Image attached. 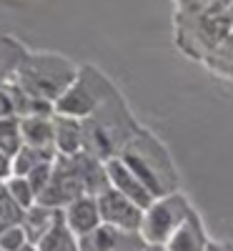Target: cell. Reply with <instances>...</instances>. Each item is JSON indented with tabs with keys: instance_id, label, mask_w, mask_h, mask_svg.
<instances>
[{
	"instance_id": "6da1fadb",
	"label": "cell",
	"mask_w": 233,
	"mask_h": 251,
	"mask_svg": "<svg viewBox=\"0 0 233 251\" xmlns=\"http://www.w3.org/2000/svg\"><path fill=\"white\" fill-rule=\"evenodd\" d=\"M73 68L63 58L55 55H28L15 73V86H20L28 96L55 103L73 86Z\"/></svg>"
},
{
	"instance_id": "7a4b0ae2",
	"label": "cell",
	"mask_w": 233,
	"mask_h": 251,
	"mask_svg": "<svg viewBox=\"0 0 233 251\" xmlns=\"http://www.w3.org/2000/svg\"><path fill=\"white\" fill-rule=\"evenodd\" d=\"M86 196V183L80 176V163L75 156H63L58 153L53 161V174L46 186V191L38 196L35 203L48 206V208H66L68 203Z\"/></svg>"
},
{
	"instance_id": "3957f363",
	"label": "cell",
	"mask_w": 233,
	"mask_h": 251,
	"mask_svg": "<svg viewBox=\"0 0 233 251\" xmlns=\"http://www.w3.org/2000/svg\"><path fill=\"white\" fill-rule=\"evenodd\" d=\"M68 226L73 228L75 236H88L100 226V211H98V201H93L91 196H80L78 201L68 203L63 208Z\"/></svg>"
},
{
	"instance_id": "277c9868",
	"label": "cell",
	"mask_w": 233,
	"mask_h": 251,
	"mask_svg": "<svg viewBox=\"0 0 233 251\" xmlns=\"http://www.w3.org/2000/svg\"><path fill=\"white\" fill-rule=\"evenodd\" d=\"M98 211H100V219H105L108 226H123L128 228L136 224V208L131 206L128 196H123L118 191H103L98 196Z\"/></svg>"
},
{
	"instance_id": "5b68a950",
	"label": "cell",
	"mask_w": 233,
	"mask_h": 251,
	"mask_svg": "<svg viewBox=\"0 0 233 251\" xmlns=\"http://www.w3.org/2000/svg\"><path fill=\"white\" fill-rule=\"evenodd\" d=\"M20 136H23V146L48 149V146H55V123L50 116H23L20 118Z\"/></svg>"
},
{
	"instance_id": "8992f818",
	"label": "cell",
	"mask_w": 233,
	"mask_h": 251,
	"mask_svg": "<svg viewBox=\"0 0 233 251\" xmlns=\"http://www.w3.org/2000/svg\"><path fill=\"white\" fill-rule=\"evenodd\" d=\"M35 246H38V251H80V244L73 234V228L68 226L66 216H63V208L58 211V216H55L53 226L46 231V236Z\"/></svg>"
},
{
	"instance_id": "52a82bcc",
	"label": "cell",
	"mask_w": 233,
	"mask_h": 251,
	"mask_svg": "<svg viewBox=\"0 0 233 251\" xmlns=\"http://www.w3.org/2000/svg\"><path fill=\"white\" fill-rule=\"evenodd\" d=\"M58 211H60V208H48V206H40V203L28 208L25 216H23V224H20V226H23V231H25V236H28V244L35 246L40 239L46 236V231L53 226Z\"/></svg>"
},
{
	"instance_id": "ba28073f",
	"label": "cell",
	"mask_w": 233,
	"mask_h": 251,
	"mask_svg": "<svg viewBox=\"0 0 233 251\" xmlns=\"http://www.w3.org/2000/svg\"><path fill=\"white\" fill-rule=\"evenodd\" d=\"M55 151L63 156H75L80 149V126L70 116H55Z\"/></svg>"
},
{
	"instance_id": "9c48e42d",
	"label": "cell",
	"mask_w": 233,
	"mask_h": 251,
	"mask_svg": "<svg viewBox=\"0 0 233 251\" xmlns=\"http://www.w3.org/2000/svg\"><path fill=\"white\" fill-rule=\"evenodd\" d=\"M58 151L55 146H48V149H35V146H23L15 156H13V176H28L35 166L55 161Z\"/></svg>"
},
{
	"instance_id": "30bf717a",
	"label": "cell",
	"mask_w": 233,
	"mask_h": 251,
	"mask_svg": "<svg viewBox=\"0 0 233 251\" xmlns=\"http://www.w3.org/2000/svg\"><path fill=\"white\" fill-rule=\"evenodd\" d=\"M25 58H28V53L20 48L15 40H10V38L0 40V86L18 73V68L23 66Z\"/></svg>"
},
{
	"instance_id": "8fae6325",
	"label": "cell",
	"mask_w": 233,
	"mask_h": 251,
	"mask_svg": "<svg viewBox=\"0 0 233 251\" xmlns=\"http://www.w3.org/2000/svg\"><path fill=\"white\" fill-rule=\"evenodd\" d=\"M23 149V136H20V118H0V151L8 153L10 158Z\"/></svg>"
},
{
	"instance_id": "7c38bea8",
	"label": "cell",
	"mask_w": 233,
	"mask_h": 251,
	"mask_svg": "<svg viewBox=\"0 0 233 251\" xmlns=\"http://www.w3.org/2000/svg\"><path fill=\"white\" fill-rule=\"evenodd\" d=\"M23 216H25V208L18 206L13 201V196L5 191V186L0 188V234L10 226H20L23 224Z\"/></svg>"
},
{
	"instance_id": "4fadbf2b",
	"label": "cell",
	"mask_w": 233,
	"mask_h": 251,
	"mask_svg": "<svg viewBox=\"0 0 233 251\" xmlns=\"http://www.w3.org/2000/svg\"><path fill=\"white\" fill-rule=\"evenodd\" d=\"M3 186H5V191L13 196V201L18 206H23L25 211H28L30 206H35L38 199H35V194H33V188H30V183H28L25 176H10Z\"/></svg>"
},
{
	"instance_id": "5bb4252c",
	"label": "cell",
	"mask_w": 233,
	"mask_h": 251,
	"mask_svg": "<svg viewBox=\"0 0 233 251\" xmlns=\"http://www.w3.org/2000/svg\"><path fill=\"white\" fill-rule=\"evenodd\" d=\"M50 174H53V161L35 166V169L25 176L28 183H30V188H33V194H35V199L46 191V186H48V181H50Z\"/></svg>"
},
{
	"instance_id": "9a60e30c",
	"label": "cell",
	"mask_w": 233,
	"mask_h": 251,
	"mask_svg": "<svg viewBox=\"0 0 233 251\" xmlns=\"http://www.w3.org/2000/svg\"><path fill=\"white\" fill-rule=\"evenodd\" d=\"M28 244V236L23 231V226H10L0 234V249L3 251H20Z\"/></svg>"
},
{
	"instance_id": "2e32d148",
	"label": "cell",
	"mask_w": 233,
	"mask_h": 251,
	"mask_svg": "<svg viewBox=\"0 0 233 251\" xmlns=\"http://www.w3.org/2000/svg\"><path fill=\"white\" fill-rule=\"evenodd\" d=\"M10 116H18L13 88L10 86H0V118H10Z\"/></svg>"
},
{
	"instance_id": "e0dca14e",
	"label": "cell",
	"mask_w": 233,
	"mask_h": 251,
	"mask_svg": "<svg viewBox=\"0 0 233 251\" xmlns=\"http://www.w3.org/2000/svg\"><path fill=\"white\" fill-rule=\"evenodd\" d=\"M13 176V158L0 151V183H5Z\"/></svg>"
},
{
	"instance_id": "ac0fdd59",
	"label": "cell",
	"mask_w": 233,
	"mask_h": 251,
	"mask_svg": "<svg viewBox=\"0 0 233 251\" xmlns=\"http://www.w3.org/2000/svg\"><path fill=\"white\" fill-rule=\"evenodd\" d=\"M20 251H38V246H33V244H25V246L20 249Z\"/></svg>"
},
{
	"instance_id": "d6986e66",
	"label": "cell",
	"mask_w": 233,
	"mask_h": 251,
	"mask_svg": "<svg viewBox=\"0 0 233 251\" xmlns=\"http://www.w3.org/2000/svg\"><path fill=\"white\" fill-rule=\"evenodd\" d=\"M0 188H3V183H0Z\"/></svg>"
},
{
	"instance_id": "ffe728a7",
	"label": "cell",
	"mask_w": 233,
	"mask_h": 251,
	"mask_svg": "<svg viewBox=\"0 0 233 251\" xmlns=\"http://www.w3.org/2000/svg\"><path fill=\"white\" fill-rule=\"evenodd\" d=\"M0 251H3V249H0Z\"/></svg>"
}]
</instances>
